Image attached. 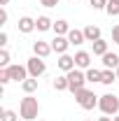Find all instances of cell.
<instances>
[{"instance_id": "obj_17", "label": "cell", "mask_w": 119, "mask_h": 121, "mask_svg": "<svg viewBox=\"0 0 119 121\" xmlns=\"http://www.w3.org/2000/svg\"><path fill=\"white\" fill-rule=\"evenodd\" d=\"M21 89H23V93H35L37 91V79L35 77H28L26 82H21Z\"/></svg>"}, {"instance_id": "obj_23", "label": "cell", "mask_w": 119, "mask_h": 121, "mask_svg": "<svg viewBox=\"0 0 119 121\" xmlns=\"http://www.w3.org/2000/svg\"><path fill=\"white\" fill-rule=\"evenodd\" d=\"M19 117H21V114H16V112H12V109H5L0 121H19Z\"/></svg>"}, {"instance_id": "obj_7", "label": "cell", "mask_w": 119, "mask_h": 121, "mask_svg": "<svg viewBox=\"0 0 119 121\" xmlns=\"http://www.w3.org/2000/svg\"><path fill=\"white\" fill-rule=\"evenodd\" d=\"M68 47H70V40H68L65 35H56V37L51 40V49H54L56 54H65Z\"/></svg>"}, {"instance_id": "obj_4", "label": "cell", "mask_w": 119, "mask_h": 121, "mask_svg": "<svg viewBox=\"0 0 119 121\" xmlns=\"http://www.w3.org/2000/svg\"><path fill=\"white\" fill-rule=\"evenodd\" d=\"M65 77H68V84H70V89L73 93H77V91L84 89V84H87V72H79L77 68L75 70H70V72H65Z\"/></svg>"}, {"instance_id": "obj_28", "label": "cell", "mask_w": 119, "mask_h": 121, "mask_svg": "<svg viewBox=\"0 0 119 121\" xmlns=\"http://www.w3.org/2000/svg\"><path fill=\"white\" fill-rule=\"evenodd\" d=\"M40 5H45V7H56L59 0H40Z\"/></svg>"}, {"instance_id": "obj_2", "label": "cell", "mask_w": 119, "mask_h": 121, "mask_svg": "<svg viewBox=\"0 0 119 121\" xmlns=\"http://www.w3.org/2000/svg\"><path fill=\"white\" fill-rule=\"evenodd\" d=\"M98 107H101V112H103V114L114 117V114L119 112V98L114 95V93H105V95L98 98Z\"/></svg>"}, {"instance_id": "obj_13", "label": "cell", "mask_w": 119, "mask_h": 121, "mask_svg": "<svg viewBox=\"0 0 119 121\" xmlns=\"http://www.w3.org/2000/svg\"><path fill=\"white\" fill-rule=\"evenodd\" d=\"M103 65L107 68V70H117V68H119V56L107 51V54L103 56Z\"/></svg>"}, {"instance_id": "obj_35", "label": "cell", "mask_w": 119, "mask_h": 121, "mask_svg": "<svg viewBox=\"0 0 119 121\" xmlns=\"http://www.w3.org/2000/svg\"><path fill=\"white\" fill-rule=\"evenodd\" d=\"M87 121H91V119H87Z\"/></svg>"}, {"instance_id": "obj_32", "label": "cell", "mask_w": 119, "mask_h": 121, "mask_svg": "<svg viewBox=\"0 0 119 121\" xmlns=\"http://www.w3.org/2000/svg\"><path fill=\"white\" fill-rule=\"evenodd\" d=\"M7 2H9V0H0V5H7Z\"/></svg>"}, {"instance_id": "obj_11", "label": "cell", "mask_w": 119, "mask_h": 121, "mask_svg": "<svg viewBox=\"0 0 119 121\" xmlns=\"http://www.w3.org/2000/svg\"><path fill=\"white\" fill-rule=\"evenodd\" d=\"M19 30L26 33V35L33 33V30H35V19H30V16H21V19H19Z\"/></svg>"}, {"instance_id": "obj_12", "label": "cell", "mask_w": 119, "mask_h": 121, "mask_svg": "<svg viewBox=\"0 0 119 121\" xmlns=\"http://www.w3.org/2000/svg\"><path fill=\"white\" fill-rule=\"evenodd\" d=\"M84 37H87V42H96V40H101V28L98 26H87L84 28Z\"/></svg>"}, {"instance_id": "obj_25", "label": "cell", "mask_w": 119, "mask_h": 121, "mask_svg": "<svg viewBox=\"0 0 119 121\" xmlns=\"http://www.w3.org/2000/svg\"><path fill=\"white\" fill-rule=\"evenodd\" d=\"M9 82H12V77H9V70H7V68H2V70H0V84L5 86V84H9Z\"/></svg>"}, {"instance_id": "obj_29", "label": "cell", "mask_w": 119, "mask_h": 121, "mask_svg": "<svg viewBox=\"0 0 119 121\" xmlns=\"http://www.w3.org/2000/svg\"><path fill=\"white\" fill-rule=\"evenodd\" d=\"M7 44V33H0V47Z\"/></svg>"}, {"instance_id": "obj_16", "label": "cell", "mask_w": 119, "mask_h": 121, "mask_svg": "<svg viewBox=\"0 0 119 121\" xmlns=\"http://www.w3.org/2000/svg\"><path fill=\"white\" fill-rule=\"evenodd\" d=\"M91 44H93V54H96V56H105V54H107V42H105L103 37L96 40V42H91Z\"/></svg>"}, {"instance_id": "obj_20", "label": "cell", "mask_w": 119, "mask_h": 121, "mask_svg": "<svg viewBox=\"0 0 119 121\" xmlns=\"http://www.w3.org/2000/svg\"><path fill=\"white\" fill-rule=\"evenodd\" d=\"M54 89H56V91H68V89H70L68 77H56V79H54Z\"/></svg>"}, {"instance_id": "obj_24", "label": "cell", "mask_w": 119, "mask_h": 121, "mask_svg": "<svg viewBox=\"0 0 119 121\" xmlns=\"http://www.w3.org/2000/svg\"><path fill=\"white\" fill-rule=\"evenodd\" d=\"M0 65H2V68H9V51H7V49L0 51Z\"/></svg>"}, {"instance_id": "obj_5", "label": "cell", "mask_w": 119, "mask_h": 121, "mask_svg": "<svg viewBox=\"0 0 119 121\" xmlns=\"http://www.w3.org/2000/svg\"><path fill=\"white\" fill-rule=\"evenodd\" d=\"M26 68H28V75H30V77H35V79H37L40 75H45V70H47L45 58H40V56H33V58H28Z\"/></svg>"}, {"instance_id": "obj_1", "label": "cell", "mask_w": 119, "mask_h": 121, "mask_svg": "<svg viewBox=\"0 0 119 121\" xmlns=\"http://www.w3.org/2000/svg\"><path fill=\"white\" fill-rule=\"evenodd\" d=\"M19 114H21V119H26V121L37 119V114H40V103H37V98H33L28 93V95L21 100V105H19Z\"/></svg>"}, {"instance_id": "obj_26", "label": "cell", "mask_w": 119, "mask_h": 121, "mask_svg": "<svg viewBox=\"0 0 119 121\" xmlns=\"http://www.w3.org/2000/svg\"><path fill=\"white\" fill-rule=\"evenodd\" d=\"M89 5L93 9H105V7H107V0H91Z\"/></svg>"}, {"instance_id": "obj_27", "label": "cell", "mask_w": 119, "mask_h": 121, "mask_svg": "<svg viewBox=\"0 0 119 121\" xmlns=\"http://www.w3.org/2000/svg\"><path fill=\"white\" fill-rule=\"evenodd\" d=\"M112 42H114V44H119V23L112 28Z\"/></svg>"}, {"instance_id": "obj_10", "label": "cell", "mask_w": 119, "mask_h": 121, "mask_svg": "<svg viewBox=\"0 0 119 121\" xmlns=\"http://www.w3.org/2000/svg\"><path fill=\"white\" fill-rule=\"evenodd\" d=\"M75 68H91V54L89 51H77L75 54Z\"/></svg>"}, {"instance_id": "obj_3", "label": "cell", "mask_w": 119, "mask_h": 121, "mask_svg": "<svg viewBox=\"0 0 119 121\" xmlns=\"http://www.w3.org/2000/svg\"><path fill=\"white\" fill-rule=\"evenodd\" d=\"M75 100H77V105L82 107V109H93V107H98V95L89 89H82L75 93Z\"/></svg>"}, {"instance_id": "obj_15", "label": "cell", "mask_w": 119, "mask_h": 121, "mask_svg": "<svg viewBox=\"0 0 119 121\" xmlns=\"http://www.w3.org/2000/svg\"><path fill=\"white\" fill-rule=\"evenodd\" d=\"M35 28H37V30H42V33H45V30L54 28V21H51L49 16H37V19H35Z\"/></svg>"}, {"instance_id": "obj_19", "label": "cell", "mask_w": 119, "mask_h": 121, "mask_svg": "<svg viewBox=\"0 0 119 121\" xmlns=\"http://www.w3.org/2000/svg\"><path fill=\"white\" fill-rule=\"evenodd\" d=\"M114 79H117V72H112V70H107V68H105V70H103V75H101V84L110 86Z\"/></svg>"}, {"instance_id": "obj_21", "label": "cell", "mask_w": 119, "mask_h": 121, "mask_svg": "<svg viewBox=\"0 0 119 121\" xmlns=\"http://www.w3.org/2000/svg\"><path fill=\"white\" fill-rule=\"evenodd\" d=\"M101 75H103V70H96V68H89L87 70V82H101Z\"/></svg>"}, {"instance_id": "obj_31", "label": "cell", "mask_w": 119, "mask_h": 121, "mask_svg": "<svg viewBox=\"0 0 119 121\" xmlns=\"http://www.w3.org/2000/svg\"><path fill=\"white\" fill-rule=\"evenodd\" d=\"M98 121H114V119H110V117L105 114V117H101V119H98Z\"/></svg>"}, {"instance_id": "obj_30", "label": "cell", "mask_w": 119, "mask_h": 121, "mask_svg": "<svg viewBox=\"0 0 119 121\" xmlns=\"http://www.w3.org/2000/svg\"><path fill=\"white\" fill-rule=\"evenodd\" d=\"M5 21H7V12L2 9V12H0V23H5Z\"/></svg>"}, {"instance_id": "obj_34", "label": "cell", "mask_w": 119, "mask_h": 121, "mask_svg": "<svg viewBox=\"0 0 119 121\" xmlns=\"http://www.w3.org/2000/svg\"><path fill=\"white\" fill-rule=\"evenodd\" d=\"M114 121H119V117H114Z\"/></svg>"}, {"instance_id": "obj_9", "label": "cell", "mask_w": 119, "mask_h": 121, "mask_svg": "<svg viewBox=\"0 0 119 121\" xmlns=\"http://www.w3.org/2000/svg\"><path fill=\"white\" fill-rule=\"evenodd\" d=\"M56 65H59L63 72H70V70H75V56L61 54V56H59V60H56Z\"/></svg>"}, {"instance_id": "obj_14", "label": "cell", "mask_w": 119, "mask_h": 121, "mask_svg": "<svg viewBox=\"0 0 119 121\" xmlns=\"http://www.w3.org/2000/svg\"><path fill=\"white\" fill-rule=\"evenodd\" d=\"M68 40H70V44H82V42H87V37H84V30L70 28V33H68Z\"/></svg>"}, {"instance_id": "obj_22", "label": "cell", "mask_w": 119, "mask_h": 121, "mask_svg": "<svg viewBox=\"0 0 119 121\" xmlns=\"http://www.w3.org/2000/svg\"><path fill=\"white\" fill-rule=\"evenodd\" d=\"M105 12H107L110 16H117V14H119V0H107Z\"/></svg>"}, {"instance_id": "obj_33", "label": "cell", "mask_w": 119, "mask_h": 121, "mask_svg": "<svg viewBox=\"0 0 119 121\" xmlns=\"http://www.w3.org/2000/svg\"><path fill=\"white\" fill-rule=\"evenodd\" d=\"M114 72H117V79H119V68H117V70H114Z\"/></svg>"}, {"instance_id": "obj_18", "label": "cell", "mask_w": 119, "mask_h": 121, "mask_svg": "<svg viewBox=\"0 0 119 121\" xmlns=\"http://www.w3.org/2000/svg\"><path fill=\"white\" fill-rule=\"evenodd\" d=\"M54 33H56V35H68V33H70V26H68V21H63V19L54 21Z\"/></svg>"}, {"instance_id": "obj_6", "label": "cell", "mask_w": 119, "mask_h": 121, "mask_svg": "<svg viewBox=\"0 0 119 121\" xmlns=\"http://www.w3.org/2000/svg\"><path fill=\"white\" fill-rule=\"evenodd\" d=\"M9 70V77H12V82H26L28 79V68H23V65H9L7 68Z\"/></svg>"}, {"instance_id": "obj_8", "label": "cell", "mask_w": 119, "mask_h": 121, "mask_svg": "<svg viewBox=\"0 0 119 121\" xmlns=\"http://www.w3.org/2000/svg\"><path fill=\"white\" fill-rule=\"evenodd\" d=\"M33 51H35V56H40V58H47L54 49H51V44H47V42H42V40H37V42H33Z\"/></svg>"}]
</instances>
